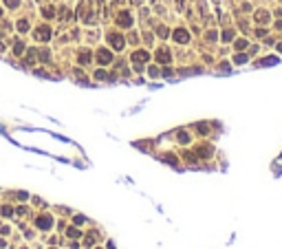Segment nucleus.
I'll return each instance as SVG.
<instances>
[{
    "mask_svg": "<svg viewBox=\"0 0 282 249\" xmlns=\"http://www.w3.org/2000/svg\"><path fill=\"white\" fill-rule=\"evenodd\" d=\"M150 75H152V77H157V75H159V69H154V66H152V69H150Z\"/></svg>",
    "mask_w": 282,
    "mask_h": 249,
    "instance_id": "obj_24",
    "label": "nucleus"
},
{
    "mask_svg": "<svg viewBox=\"0 0 282 249\" xmlns=\"http://www.w3.org/2000/svg\"><path fill=\"white\" fill-rule=\"evenodd\" d=\"M79 62H82V64H88V62H90V53H88V51H82V55H79Z\"/></svg>",
    "mask_w": 282,
    "mask_h": 249,
    "instance_id": "obj_10",
    "label": "nucleus"
},
{
    "mask_svg": "<svg viewBox=\"0 0 282 249\" xmlns=\"http://www.w3.org/2000/svg\"><path fill=\"white\" fill-rule=\"evenodd\" d=\"M232 38H234V31H225V33H223V40L225 42H229Z\"/></svg>",
    "mask_w": 282,
    "mask_h": 249,
    "instance_id": "obj_19",
    "label": "nucleus"
},
{
    "mask_svg": "<svg viewBox=\"0 0 282 249\" xmlns=\"http://www.w3.org/2000/svg\"><path fill=\"white\" fill-rule=\"evenodd\" d=\"M174 40H176L178 44H183V42L190 40V33H188L185 29H176V31H174Z\"/></svg>",
    "mask_w": 282,
    "mask_h": 249,
    "instance_id": "obj_4",
    "label": "nucleus"
},
{
    "mask_svg": "<svg viewBox=\"0 0 282 249\" xmlns=\"http://www.w3.org/2000/svg\"><path fill=\"white\" fill-rule=\"evenodd\" d=\"M0 15H2V9H0Z\"/></svg>",
    "mask_w": 282,
    "mask_h": 249,
    "instance_id": "obj_26",
    "label": "nucleus"
},
{
    "mask_svg": "<svg viewBox=\"0 0 282 249\" xmlns=\"http://www.w3.org/2000/svg\"><path fill=\"white\" fill-rule=\"evenodd\" d=\"M51 223H53L51 216H40V218L35 220V225H38L40 229H51Z\"/></svg>",
    "mask_w": 282,
    "mask_h": 249,
    "instance_id": "obj_6",
    "label": "nucleus"
},
{
    "mask_svg": "<svg viewBox=\"0 0 282 249\" xmlns=\"http://www.w3.org/2000/svg\"><path fill=\"white\" fill-rule=\"evenodd\" d=\"M256 20H258V22H267V20H269V15H267V11H258V15H256Z\"/></svg>",
    "mask_w": 282,
    "mask_h": 249,
    "instance_id": "obj_11",
    "label": "nucleus"
},
{
    "mask_svg": "<svg viewBox=\"0 0 282 249\" xmlns=\"http://www.w3.org/2000/svg\"><path fill=\"white\" fill-rule=\"evenodd\" d=\"M42 13H44V15H46V18H53V9H51V7H46V9H44V11H42Z\"/></svg>",
    "mask_w": 282,
    "mask_h": 249,
    "instance_id": "obj_22",
    "label": "nucleus"
},
{
    "mask_svg": "<svg viewBox=\"0 0 282 249\" xmlns=\"http://www.w3.org/2000/svg\"><path fill=\"white\" fill-rule=\"evenodd\" d=\"M18 29L22 31V33H27V31H29V22H27V20H20L18 22Z\"/></svg>",
    "mask_w": 282,
    "mask_h": 249,
    "instance_id": "obj_12",
    "label": "nucleus"
},
{
    "mask_svg": "<svg viewBox=\"0 0 282 249\" xmlns=\"http://www.w3.org/2000/svg\"><path fill=\"white\" fill-rule=\"evenodd\" d=\"M97 60H99V64H108V62L113 60V55H110L108 49H99L97 51Z\"/></svg>",
    "mask_w": 282,
    "mask_h": 249,
    "instance_id": "obj_3",
    "label": "nucleus"
},
{
    "mask_svg": "<svg viewBox=\"0 0 282 249\" xmlns=\"http://www.w3.org/2000/svg\"><path fill=\"white\" fill-rule=\"evenodd\" d=\"M35 38H38V40H49V38H51V29H49V27H40V29L38 31H35Z\"/></svg>",
    "mask_w": 282,
    "mask_h": 249,
    "instance_id": "obj_5",
    "label": "nucleus"
},
{
    "mask_svg": "<svg viewBox=\"0 0 282 249\" xmlns=\"http://www.w3.org/2000/svg\"><path fill=\"white\" fill-rule=\"evenodd\" d=\"M66 234H69L71 238H75V236H79V232H77V229H75V227H71L69 232H66Z\"/></svg>",
    "mask_w": 282,
    "mask_h": 249,
    "instance_id": "obj_20",
    "label": "nucleus"
},
{
    "mask_svg": "<svg viewBox=\"0 0 282 249\" xmlns=\"http://www.w3.org/2000/svg\"><path fill=\"white\" fill-rule=\"evenodd\" d=\"M278 49H280V51H282V44H280V46H278Z\"/></svg>",
    "mask_w": 282,
    "mask_h": 249,
    "instance_id": "obj_25",
    "label": "nucleus"
},
{
    "mask_svg": "<svg viewBox=\"0 0 282 249\" xmlns=\"http://www.w3.org/2000/svg\"><path fill=\"white\" fill-rule=\"evenodd\" d=\"M108 42H110V46H115V51L124 49V38H121L119 33H110L108 35Z\"/></svg>",
    "mask_w": 282,
    "mask_h": 249,
    "instance_id": "obj_1",
    "label": "nucleus"
},
{
    "mask_svg": "<svg viewBox=\"0 0 282 249\" xmlns=\"http://www.w3.org/2000/svg\"><path fill=\"white\" fill-rule=\"evenodd\" d=\"M95 77H97V80H106V77H108V80H110V75H106L104 71H97V73H95Z\"/></svg>",
    "mask_w": 282,
    "mask_h": 249,
    "instance_id": "obj_16",
    "label": "nucleus"
},
{
    "mask_svg": "<svg viewBox=\"0 0 282 249\" xmlns=\"http://www.w3.org/2000/svg\"><path fill=\"white\" fill-rule=\"evenodd\" d=\"M148 60H150L148 51H137V53H132V62H148Z\"/></svg>",
    "mask_w": 282,
    "mask_h": 249,
    "instance_id": "obj_7",
    "label": "nucleus"
},
{
    "mask_svg": "<svg viewBox=\"0 0 282 249\" xmlns=\"http://www.w3.org/2000/svg\"><path fill=\"white\" fill-rule=\"evenodd\" d=\"M5 5L13 9V7H18V5H20V0H5Z\"/></svg>",
    "mask_w": 282,
    "mask_h": 249,
    "instance_id": "obj_17",
    "label": "nucleus"
},
{
    "mask_svg": "<svg viewBox=\"0 0 282 249\" xmlns=\"http://www.w3.org/2000/svg\"><path fill=\"white\" fill-rule=\"evenodd\" d=\"M157 33L161 35V38H168V33H170V31L165 29V27H159V29H157Z\"/></svg>",
    "mask_w": 282,
    "mask_h": 249,
    "instance_id": "obj_15",
    "label": "nucleus"
},
{
    "mask_svg": "<svg viewBox=\"0 0 282 249\" xmlns=\"http://www.w3.org/2000/svg\"><path fill=\"white\" fill-rule=\"evenodd\" d=\"M234 46H236V49H245L247 42H245V40H236V44H234Z\"/></svg>",
    "mask_w": 282,
    "mask_h": 249,
    "instance_id": "obj_21",
    "label": "nucleus"
},
{
    "mask_svg": "<svg viewBox=\"0 0 282 249\" xmlns=\"http://www.w3.org/2000/svg\"><path fill=\"white\" fill-rule=\"evenodd\" d=\"M40 60H49V51H40Z\"/></svg>",
    "mask_w": 282,
    "mask_h": 249,
    "instance_id": "obj_23",
    "label": "nucleus"
},
{
    "mask_svg": "<svg viewBox=\"0 0 282 249\" xmlns=\"http://www.w3.org/2000/svg\"><path fill=\"white\" fill-rule=\"evenodd\" d=\"M170 57H172V55H170V51H165V49H161L157 53V60L159 62H170Z\"/></svg>",
    "mask_w": 282,
    "mask_h": 249,
    "instance_id": "obj_8",
    "label": "nucleus"
},
{
    "mask_svg": "<svg viewBox=\"0 0 282 249\" xmlns=\"http://www.w3.org/2000/svg\"><path fill=\"white\" fill-rule=\"evenodd\" d=\"M13 214V209L9 207V205H5V207H2V216H11Z\"/></svg>",
    "mask_w": 282,
    "mask_h": 249,
    "instance_id": "obj_18",
    "label": "nucleus"
},
{
    "mask_svg": "<svg viewBox=\"0 0 282 249\" xmlns=\"http://www.w3.org/2000/svg\"><path fill=\"white\" fill-rule=\"evenodd\" d=\"M178 141H181V143H188V141H190L188 132H178Z\"/></svg>",
    "mask_w": 282,
    "mask_h": 249,
    "instance_id": "obj_14",
    "label": "nucleus"
},
{
    "mask_svg": "<svg viewBox=\"0 0 282 249\" xmlns=\"http://www.w3.org/2000/svg\"><path fill=\"white\" fill-rule=\"evenodd\" d=\"M117 24H119V27H132V15H130L128 11L119 13V18H117Z\"/></svg>",
    "mask_w": 282,
    "mask_h": 249,
    "instance_id": "obj_2",
    "label": "nucleus"
},
{
    "mask_svg": "<svg viewBox=\"0 0 282 249\" xmlns=\"http://www.w3.org/2000/svg\"><path fill=\"white\" fill-rule=\"evenodd\" d=\"M22 51H24V44H22V42H15V49H13V53H15V55H20Z\"/></svg>",
    "mask_w": 282,
    "mask_h": 249,
    "instance_id": "obj_13",
    "label": "nucleus"
},
{
    "mask_svg": "<svg viewBox=\"0 0 282 249\" xmlns=\"http://www.w3.org/2000/svg\"><path fill=\"white\" fill-rule=\"evenodd\" d=\"M234 62H236V64H245V62H247V55L245 53H236L234 55Z\"/></svg>",
    "mask_w": 282,
    "mask_h": 249,
    "instance_id": "obj_9",
    "label": "nucleus"
}]
</instances>
